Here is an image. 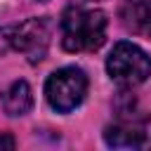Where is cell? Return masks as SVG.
<instances>
[{
  "label": "cell",
  "mask_w": 151,
  "mask_h": 151,
  "mask_svg": "<svg viewBox=\"0 0 151 151\" xmlns=\"http://www.w3.org/2000/svg\"><path fill=\"white\" fill-rule=\"evenodd\" d=\"M87 2H92V0H87Z\"/></svg>",
  "instance_id": "obj_9"
},
{
  "label": "cell",
  "mask_w": 151,
  "mask_h": 151,
  "mask_svg": "<svg viewBox=\"0 0 151 151\" xmlns=\"http://www.w3.org/2000/svg\"><path fill=\"white\" fill-rule=\"evenodd\" d=\"M50 38H52V21L47 17L26 19L19 26L0 28V54H5L7 50H17L28 59V64H38L47 54Z\"/></svg>",
  "instance_id": "obj_2"
},
{
  "label": "cell",
  "mask_w": 151,
  "mask_h": 151,
  "mask_svg": "<svg viewBox=\"0 0 151 151\" xmlns=\"http://www.w3.org/2000/svg\"><path fill=\"white\" fill-rule=\"evenodd\" d=\"M120 21L127 31L151 38V0H123Z\"/></svg>",
  "instance_id": "obj_6"
},
{
  "label": "cell",
  "mask_w": 151,
  "mask_h": 151,
  "mask_svg": "<svg viewBox=\"0 0 151 151\" xmlns=\"http://www.w3.org/2000/svg\"><path fill=\"white\" fill-rule=\"evenodd\" d=\"M106 38V14L101 9L66 7L61 14V45L66 52H94Z\"/></svg>",
  "instance_id": "obj_1"
},
{
  "label": "cell",
  "mask_w": 151,
  "mask_h": 151,
  "mask_svg": "<svg viewBox=\"0 0 151 151\" xmlns=\"http://www.w3.org/2000/svg\"><path fill=\"white\" fill-rule=\"evenodd\" d=\"M104 142L113 149H149L151 146V118L120 113V118L104 130Z\"/></svg>",
  "instance_id": "obj_5"
},
{
  "label": "cell",
  "mask_w": 151,
  "mask_h": 151,
  "mask_svg": "<svg viewBox=\"0 0 151 151\" xmlns=\"http://www.w3.org/2000/svg\"><path fill=\"white\" fill-rule=\"evenodd\" d=\"M33 106V92L26 80H14L2 94V109L9 116H26Z\"/></svg>",
  "instance_id": "obj_7"
},
{
  "label": "cell",
  "mask_w": 151,
  "mask_h": 151,
  "mask_svg": "<svg viewBox=\"0 0 151 151\" xmlns=\"http://www.w3.org/2000/svg\"><path fill=\"white\" fill-rule=\"evenodd\" d=\"M87 94V76L78 66H64L54 71L45 83V97L59 113H68L83 104Z\"/></svg>",
  "instance_id": "obj_3"
},
{
  "label": "cell",
  "mask_w": 151,
  "mask_h": 151,
  "mask_svg": "<svg viewBox=\"0 0 151 151\" xmlns=\"http://www.w3.org/2000/svg\"><path fill=\"white\" fill-rule=\"evenodd\" d=\"M106 71L118 85L134 87L151 76V59L142 47L123 40L111 50L106 59Z\"/></svg>",
  "instance_id": "obj_4"
},
{
  "label": "cell",
  "mask_w": 151,
  "mask_h": 151,
  "mask_svg": "<svg viewBox=\"0 0 151 151\" xmlns=\"http://www.w3.org/2000/svg\"><path fill=\"white\" fill-rule=\"evenodd\" d=\"M0 149H14V139L9 134H2L0 137Z\"/></svg>",
  "instance_id": "obj_8"
}]
</instances>
